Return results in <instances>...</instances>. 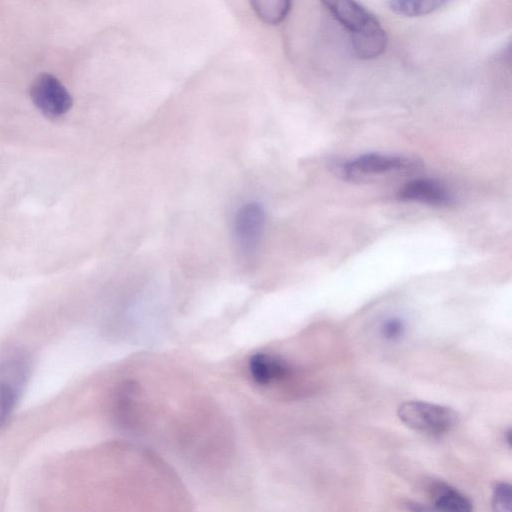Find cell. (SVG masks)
Returning <instances> with one entry per match:
<instances>
[{
    "label": "cell",
    "instance_id": "5bb4252c",
    "mask_svg": "<svg viewBox=\"0 0 512 512\" xmlns=\"http://www.w3.org/2000/svg\"><path fill=\"white\" fill-rule=\"evenodd\" d=\"M504 437H505V440H506V442H507L508 447H511V439H512V438H511V429H510V428H508V429L505 431V435H504Z\"/></svg>",
    "mask_w": 512,
    "mask_h": 512
},
{
    "label": "cell",
    "instance_id": "5b68a950",
    "mask_svg": "<svg viewBox=\"0 0 512 512\" xmlns=\"http://www.w3.org/2000/svg\"><path fill=\"white\" fill-rule=\"evenodd\" d=\"M265 227V211L258 202H249L240 207L234 221V233L240 252L253 255L261 243Z\"/></svg>",
    "mask_w": 512,
    "mask_h": 512
},
{
    "label": "cell",
    "instance_id": "52a82bcc",
    "mask_svg": "<svg viewBox=\"0 0 512 512\" xmlns=\"http://www.w3.org/2000/svg\"><path fill=\"white\" fill-rule=\"evenodd\" d=\"M398 198L403 201H414L432 206H447L452 202V196L440 182L418 178L407 182L398 192Z\"/></svg>",
    "mask_w": 512,
    "mask_h": 512
},
{
    "label": "cell",
    "instance_id": "7c38bea8",
    "mask_svg": "<svg viewBox=\"0 0 512 512\" xmlns=\"http://www.w3.org/2000/svg\"><path fill=\"white\" fill-rule=\"evenodd\" d=\"M403 332L404 323L401 319L398 318H391L386 320L381 327V333L383 337L392 341L399 339Z\"/></svg>",
    "mask_w": 512,
    "mask_h": 512
},
{
    "label": "cell",
    "instance_id": "3957f363",
    "mask_svg": "<svg viewBox=\"0 0 512 512\" xmlns=\"http://www.w3.org/2000/svg\"><path fill=\"white\" fill-rule=\"evenodd\" d=\"M397 415L408 428L433 436L451 431L458 422V415L452 408L416 400L400 404Z\"/></svg>",
    "mask_w": 512,
    "mask_h": 512
},
{
    "label": "cell",
    "instance_id": "8fae6325",
    "mask_svg": "<svg viewBox=\"0 0 512 512\" xmlns=\"http://www.w3.org/2000/svg\"><path fill=\"white\" fill-rule=\"evenodd\" d=\"M492 507L496 511H509L511 509L512 491L507 482H498L492 488Z\"/></svg>",
    "mask_w": 512,
    "mask_h": 512
},
{
    "label": "cell",
    "instance_id": "7a4b0ae2",
    "mask_svg": "<svg viewBox=\"0 0 512 512\" xmlns=\"http://www.w3.org/2000/svg\"><path fill=\"white\" fill-rule=\"evenodd\" d=\"M32 369L30 353L22 346H7L0 354V431L12 418Z\"/></svg>",
    "mask_w": 512,
    "mask_h": 512
},
{
    "label": "cell",
    "instance_id": "277c9868",
    "mask_svg": "<svg viewBox=\"0 0 512 512\" xmlns=\"http://www.w3.org/2000/svg\"><path fill=\"white\" fill-rule=\"evenodd\" d=\"M30 97L36 108L51 119L65 115L73 100L65 86L52 74H39L30 87Z\"/></svg>",
    "mask_w": 512,
    "mask_h": 512
},
{
    "label": "cell",
    "instance_id": "9c48e42d",
    "mask_svg": "<svg viewBox=\"0 0 512 512\" xmlns=\"http://www.w3.org/2000/svg\"><path fill=\"white\" fill-rule=\"evenodd\" d=\"M260 21L266 25H278L288 16L292 0H249Z\"/></svg>",
    "mask_w": 512,
    "mask_h": 512
},
{
    "label": "cell",
    "instance_id": "8992f818",
    "mask_svg": "<svg viewBox=\"0 0 512 512\" xmlns=\"http://www.w3.org/2000/svg\"><path fill=\"white\" fill-rule=\"evenodd\" d=\"M413 165L414 163L404 156L367 153L345 162L342 173L346 177L356 178L400 171Z\"/></svg>",
    "mask_w": 512,
    "mask_h": 512
},
{
    "label": "cell",
    "instance_id": "ba28073f",
    "mask_svg": "<svg viewBox=\"0 0 512 512\" xmlns=\"http://www.w3.org/2000/svg\"><path fill=\"white\" fill-rule=\"evenodd\" d=\"M433 509L450 512H470L472 502L455 488L445 483H435L431 487Z\"/></svg>",
    "mask_w": 512,
    "mask_h": 512
},
{
    "label": "cell",
    "instance_id": "6da1fadb",
    "mask_svg": "<svg viewBox=\"0 0 512 512\" xmlns=\"http://www.w3.org/2000/svg\"><path fill=\"white\" fill-rule=\"evenodd\" d=\"M333 18L344 27L354 54L360 59H374L387 46V35L378 19L356 0H321Z\"/></svg>",
    "mask_w": 512,
    "mask_h": 512
},
{
    "label": "cell",
    "instance_id": "30bf717a",
    "mask_svg": "<svg viewBox=\"0 0 512 512\" xmlns=\"http://www.w3.org/2000/svg\"><path fill=\"white\" fill-rule=\"evenodd\" d=\"M451 0H389L390 9L401 16L420 17L428 15Z\"/></svg>",
    "mask_w": 512,
    "mask_h": 512
},
{
    "label": "cell",
    "instance_id": "4fadbf2b",
    "mask_svg": "<svg viewBox=\"0 0 512 512\" xmlns=\"http://www.w3.org/2000/svg\"><path fill=\"white\" fill-rule=\"evenodd\" d=\"M405 505H406L407 509L412 510V511L433 510L432 507H428V506L422 505L417 502L408 501Z\"/></svg>",
    "mask_w": 512,
    "mask_h": 512
}]
</instances>
